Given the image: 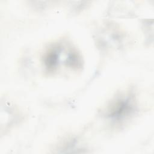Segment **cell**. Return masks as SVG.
Returning a JSON list of instances; mask_svg holds the SVG:
<instances>
[{"mask_svg":"<svg viewBox=\"0 0 154 154\" xmlns=\"http://www.w3.org/2000/svg\"><path fill=\"white\" fill-rule=\"evenodd\" d=\"M136 111L134 97L130 93L116 97L108 106L106 117L111 122L120 123L130 118Z\"/></svg>","mask_w":154,"mask_h":154,"instance_id":"obj_1","label":"cell"},{"mask_svg":"<svg viewBox=\"0 0 154 154\" xmlns=\"http://www.w3.org/2000/svg\"><path fill=\"white\" fill-rule=\"evenodd\" d=\"M67 47L62 43H55L45 50L42 57V63L47 73L55 72L62 61L66 66L67 56L65 58L63 57L66 55Z\"/></svg>","mask_w":154,"mask_h":154,"instance_id":"obj_2","label":"cell"}]
</instances>
